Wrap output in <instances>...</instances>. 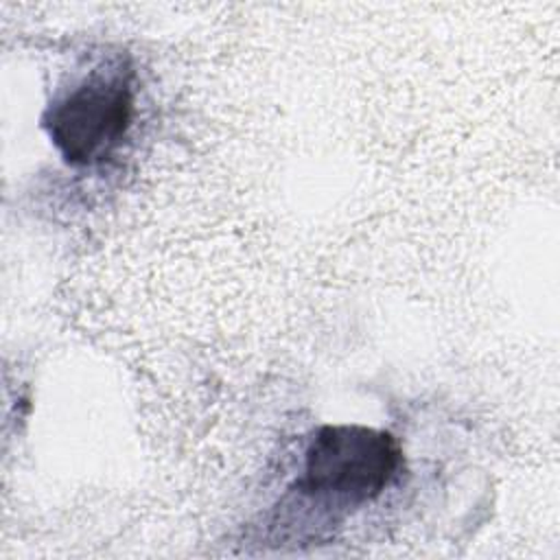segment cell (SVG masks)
<instances>
[{"label":"cell","mask_w":560,"mask_h":560,"mask_svg":"<svg viewBox=\"0 0 560 560\" xmlns=\"http://www.w3.org/2000/svg\"><path fill=\"white\" fill-rule=\"evenodd\" d=\"M133 122L131 72L96 68L52 101L42 125L72 166H94L112 158Z\"/></svg>","instance_id":"cell-2"},{"label":"cell","mask_w":560,"mask_h":560,"mask_svg":"<svg viewBox=\"0 0 560 560\" xmlns=\"http://www.w3.org/2000/svg\"><path fill=\"white\" fill-rule=\"evenodd\" d=\"M400 468L402 451L392 433L361 424H326L313 433L302 475L289 494L328 516H343L381 497Z\"/></svg>","instance_id":"cell-1"}]
</instances>
